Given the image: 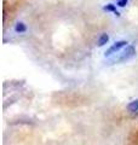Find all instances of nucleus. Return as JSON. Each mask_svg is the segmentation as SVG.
<instances>
[{"instance_id":"1","label":"nucleus","mask_w":138,"mask_h":145,"mask_svg":"<svg viewBox=\"0 0 138 145\" xmlns=\"http://www.w3.org/2000/svg\"><path fill=\"white\" fill-rule=\"evenodd\" d=\"M136 54V50L133 46H127L125 50H124L122 52L118 53V56L113 57L112 59L109 61L108 64H115V63H121V62H126L128 59H131V58Z\"/></svg>"},{"instance_id":"4","label":"nucleus","mask_w":138,"mask_h":145,"mask_svg":"<svg viewBox=\"0 0 138 145\" xmlns=\"http://www.w3.org/2000/svg\"><path fill=\"white\" fill-rule=\"evenodd\" d=\"M127 109H128V111H138V99H136V101H133L128 104Z\"/></svg>"},{"instance_id":"3","label":"nucleus","mask_w":138,"mask_h":145,"mask_svg":"<svg viewBox=\"0 0 138 145\" xmlns=\"http://www.w3.org/2000/svg\"><path fill=\"white\" fill-rule=\"evenodd\" d=\"M108 40H109L108 34H102L98 39V46H103V45H105L108 42Z\"/></svg>"},{"instance_id":"6","label":"nucleus","mask_w":138,"mask_h":145,"mask_svg":"<svg viewBox=\"0 0 138 145\" xmlns=\"http://www.w3.org/2000/svg\"><path fill=\"white\" fill-rule=\"evenodd\" d=\"M104 10H107V11H112V12H114L115 15H118L119 16V12L116 11V7H115L113 4H108L107 6H104Z\"/></svg>"},{"instance_id":"5","label":"nucleus","mask_w":138,"mask_h":145,"mask_svg":"<svg viewBox=\"0 0 138 145\" xmlns=\"http://www.w3.org/2000/svg\"><path fill=\"white\" fill-rule=\"evenodd\" d=\"M26 30H27V27L24 25V23L20 22V23L16 24V31H18V33H24Z\"/></svg>"},{"instance_id":"2","label":"nucleus","mask_w":138,"mask_h":145,"mask_svg":"<svg viewBox=\"0 0 138 145\" xmlns=\"http://www.w3.org/2000/svg\"><path fill=\"white\" fill-rule=\"evenodd\" d=\"M126 41H124V40H121V41H118V42H115L113 46H110L108 50H107V52H105V57L107 56H112V54H114V53H116V52H119L120 50L124 47V46H126Z\"/></svg>"},{"instance_id":"7","label":"nucleus","mask_w":138,"mask_h":145,"mask_svg":"<svg viewBox=\"0 0 138 145\" xmlns=\"http://www.w3.org/2000/svg\"><path fill=\"white\" fill-rule=\"evenodd\" d=\"M127 4V0H118V5L120 7H124Z\"/></svg>"}]
</instances>
